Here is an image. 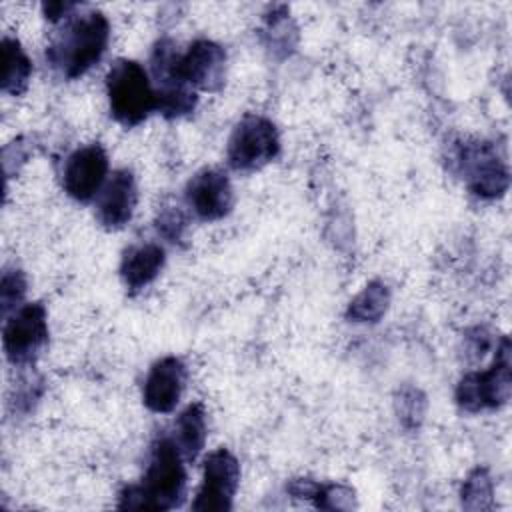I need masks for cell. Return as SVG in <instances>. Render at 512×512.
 Returning a JSON list of instances; mask_svg holds the SVG:
<instances>
[{
    "mask_svg": "<svg viewBox=\"0 0 512 512\" xmlns=\"http://www.w3.org/2000/svg\"><path fill=\"white\" fill-rule=\"evenodd\" d=\"M166 252L160 244L146 242L126 248L120 262V276L130 292L146 288L164 268Z\"/></svg>",
    "mask_w": 512,
    "mask_h": 512,
    "instance_id": "5bb4252c",
    "label": "cell"
},
{
    "mask_svg": "<svg viewBox=\"0 0 512 512\" xmlns=\"http://www.w3.org/2000/svg\"><path fill=\"white\" fill-rule=\"evenodd\" d=\"M110 40L108 18L100 10L72 12L46 48L48 64L68 80L86 74L106 52Z\"/></svg>",
    "mask_w": 512,
    "mask_h": 512,
    "instance_id": "7a4b0ae2",
    "label": "cell"
},
{
    "mask_svg": "<svg viewBox=\"0 0 512 512\" xmlns=\"http://www.w3.org/2000/svg\"><path fill=\"white\" fill-rule=\"evenodd\" d=\"M280 152V136L272 120L260 114H246L232 130L226 146L230 168L252 172L266 166Z\"/></svg>",
    "mask_w": 512,
    "mask_h": 512,
    "instance_id": "277c9868",
    "label": "cell"
},
{
    "mask_svg": "<svg viewBox=\"0 0 512 512\" xmlns=\"http://www.w3.org/2000/svg\"><path fill=\"white\" fill-rule=\"evenodd\" d=\"M460 168L468 188L482 198L502 196L508 188V168L488 142H472L460 148Z\"/></svg>",
    "mask_w": 512,
    "mask_h": 512,
    "instance_id": "9c48e42d",
    "label": "cell"
},
{
    "mask_svg": "<svg viewBox=\"0 0 512 512\" xmlns=\"http://www.w3.org/2000/svg\"><path fill=\"white\" fill-rule=\"evenodd\" d=\"M138 202L136 178L128 168L116 170L96 196V218L108 230L124 228Z\"/></svg>",
    "mask_w": 512,
    "mask_h": 512,
    "instance_id": "4fadbf2b",
    "label": "cell"
},
{
    "mask_svg": "<svg viewBox=\"0 0 512 512\" xmlns=\"http://www.w3.org/2000/svg\"><path fill=\"white\" fill-rule=\"evenodd\" d=\"M186 228H188V220L178 206H164L156 216L158 234H162L172 244L184 240Z\"/></svg>",
    "mask_w": 512,
    "mask_h": 512,
    "instance_id": "ffe728a7",
    "label": "cell"
},
{
    "mask_svg": "<svg viewBox=\"0 0 512 512\" xmlns=\"http://www.w3.org/2000/svg\"><path fill=\"white\" fill-rule=\"evenodd\" d=\"M238 484H240V464L236 456L226 448H218L210 452L204 460V478L192 502V510H198V512L230 510Z\"/></svg>",
    "mask_w": 512,
    "mask_h": 512,
    "instance_id": "ba28073f",
    "label": "cell"
},
{
    "mask_svg": "<svg viewBox=\"0 0 512 512\" xmlns=\"http://www.w3.org/2000/svg\"><path fill=\"white\" fill-rule=\"evenodd\" d=\"M186 496L184 456L170 436H160L150 446V458L140 484L120 492L122 510H170Z\"/></svg>",
    "mask_w": 512,
    "mask_h": 512,
    "instance_id": "6da1fadb",
    "label": "cell"
},
{
    "mask_svg": "<svg viewBox=\"0 0 512 512\" xmlns=\"http://www.w3.org/2000/svg\"><path fill=\"white\" fill-rule=\"evenodd\" d=\"M186 378L188 372L180 358L166 356L154 362L142 388V400L146 408L156 414L172 412L180 402Z\"/></svg>",
    "mask_w": 512,
    "mask_h": 512,
    "instance_id": "7c38bea8",
    "label": "cell"
},
{
    "mask_svg": "<svg viewBox=\"0 0 512 512\" xmlns=\"http://www.w3.org/2000/svg\"><path fill=\"white\" fill-rule=\"evenodd\" d=\"M198 96L190 86L156 88V112L164 118H180L194 112Z\"/></svg>",
    "mask_w": 512,
    "mask_h": 512,
    "instance_id": "ac0fdd59",
    "label": "cell"
},
{
    "mask_svg": "<svg viewBox=\"0 0 512 512\" xmlns=\"http://www.w3.org/2000/svg\"><path fill=\"white\" fill-rule=\"evenodd\" d=\"M0 56H2V92L20 96L28 88V82L32 76V62L22 50L20 42L8 36L2 38Z\"/></svg>",
    "mask_w": 512,
    "mask_h": 512,
    "instance_id": "2e32d148",
    "label": "cell"
},
{
    "mask_svg": "<svg viewBox=\"0 0 512 512\" xmlns=\"http://www.w3.org/2000/svg\"><path fill=\"white\" fill-rule=\"evenodd\" d=\"M110 114L116 122L132 128L156 112V88L148 72L128 58L116 60L106 74Z\"/></svg>",
    "mask_w": 512,
    "mask_h": 512,
    "instance_id": "3957f363",
    "label": "cell"
},
{
    "mask_svg": "<svg viewBox=\"0 0 512 512\" xmlns=\"http://www.w3.org/2000/svg\"><path fill=\"white\" fill-rule=\"evenodd\" d=\"M510 388V342L508 338H502L492 366L482 372H470L460 380L456 402L466 412L500 408L508 402Z\"/></svg>",
    "mask_w": 512,
    "mask_h": 512,
    "instance_id": "5b68a950",
    "label": "cell"
},
{
    "mask_svg": "<svg viewBox=\"0 0 512 512\" xmlns=\"http://www.w3.org/2000/svg\"><path fill=\"white\" fill-rule=\"evenodd\" d=\"M492 500V480L484 468L474 470L462 486V504L470 510L488 508Z\"/></svg>",
    "mask_w": 512,
    "mask_h": 512,
    "instance_id": "d6986e66",
    "label": "cell"
},
{
    "mask_svg": "<svg viewBox=\"0 0 512 512\" xmlns=\"http://www.w3.org/2000/svg\"><path fill=\"white\" fill-rule=\"evenodd\" d=\"M226 76V50L208 38L194 40L174 64V82L186 84L192 90L216 92Z\"/></svg>",
    "mask_w": 512,
    "mask_h": 512,
    "instance_id": "52a82bcc",
    "label": "cell"
},
{
    "mask_svg": "<svg viewBox=\"0 0 512 512\" xmlns=\"http://www.w3.org/2000/svg\"><path fill=\"white\" fill-rule=\"evenodd\" d=\"M48 344L46 308L40 302L20 306L4 324L2 346L12 364H30Z\"/></svg>",
    "mask_w": 512,
    "mask_h": 512,
    "instance_id": "8992f818",
    "label": "cell"
},
{
    "mask_svg": "<svg viewBox=\"0 0 512 512\" xmlns=\"http://www.w3.org/2000/svg\"><path fill=\"white\" fill-rule=\"evenodd\" d=\"M108 156L100 144H88L74 150L62 170V186L76 202H90L106 184Z\"/></svg>",
    "mask_w": 512,
    "mask_h": 512,
    "instance_id": "30bf717a",
    "label": "cell"
},
{
    "mask_svg": "<svg viewBox=\"0 0 512 512\" xmlns=\"http://www.w3.org/2000/svg\"><path fill=\"white\" fill-rule=\"evenodd\" d=\"M186 204L206 222L224 218L234 206V192L228 176L216 168L196 172L186 184Z\"/></svg>",
    "mask_w": 512,
    "mask_h": 512,
    "instance_id": "8fae6325",
    "label": "cell"
},
{
    "mask_svg": "<svg viewBox=\"0 0 512 512\" xmlns=\"http://www.w3.org/2000/svg\"><path fill=\"white\" fill-rule=\"evenodd\" d=\"M172 440L186 460H196L206 442V412L200 402L186 406L174 422Z\"/></svg>",
    "mask_w": 512,
    "mask_h": 512,
    "instance_id": "9a60e30c",
    "label": "cell"
},
{
    "mask_svg": "<svg viewBox=\"0 0 512 512\" xmlns=\"http://www.w3.org/2000/svg\"><path fill=\"white\" fill-rule=\"evenodd\" d=\"M26 294V278L20 270H6L2 274L0 284V300H2V314L6 316L12 308H16Z\"/></svg>",
    "mask_w": 512,
    "mask_h": 512,
    "instance_id": "7402d4cb",
    "label": "cell"
},
{
    "mask_svg": "<svg viewBox=\"0 0 512 512\" xmlns=\"http://www.w3.org/2000/svg\"><path fill=\"white\" fill-rule=\"evenodd\" d=\"M318 508L326 510H350L354 506V492L342 484H318V490L312 498Z\"/></svg>",
    "mask_w": 512,
    "mask_h": 512,
    "instance_id": "44dd1931",
    "label": "cell"
},
{
    "mask_svg": "<svg viewBox=\"0 0 512 512\" xmlns=\"http://www.w3.org/2000/svg\"><path fill=\"white\" fill-rule=\"evenodd\" d=\"M76 8H78L76 2H44L42 4V10H44L46 18L52 20V22L68 18Z\"/></svg>",
    "mask_w": 512,
    "mask_h": 512,
    "instance_id": "603a6c76",
    "label": "cell"
},
{
    "mask_svg": "<svg viewBox=\"0 0 512 512\" xmlns=\"http://www.w3.org/2000/svg\"><path fill=\"white\" fill-rule=\"evenodd\" d=\"M390 292L382 282L368 284L348 306V318L354 322H378L386 312Z\"/></svg>",
    "mask_w": 512,
    "mask_h": 512,
    "instance_id": "e0dca14e",
    "label": "cell"
}]
</instances>
